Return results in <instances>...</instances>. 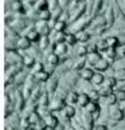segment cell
<instances>
[{"label":"cell","instance_id":"db71d44e","mask_svg":"<svg viewBox=\"0 0 125 130\" xmlns=\"http://www.w3.org/2000/svg\"><path fill=\"white\" fill-rule=\"evenodd\" d=\"M108 55H109L110 58H116V48H110V50H108Z\"/></svg>","mask_w":125,"mask_h":130},{"label":"cell","instance_id":"5b68a950","mask_svg":"<svg viewBox=\"0 0 125 130\" xmlns=\"http://www.w3.org/2000/svg\"><path fill=\"white\" fill-rule=\"evenodd\" d=\"M105 23H106V19H105L104 16H101V15H95V18L93 19V22L90 23V24H92V27H93V28H98V27L105 26Z\"/></svg>","mask_w":125,"mask_h":130},{"label":"cell","instance_id":"816d5d0a","mask_svg":"<svg viewBox=\"0 0 125 130\" xmlns=\"http://www.w3.org/2000/svg\"><path fill=\"white\" fill-rule=\"evenodd\" d=\"M57 2H58V0H47V3H49V6L51 7V9H55L57 7Z\"/></svg>","mask_w":125,"mask_h":130},{"label":"cell","instance_id":"d6a6232c","mask_svg":"<svg viewBox=\"0 0 125 130\" xmlns=\"http://www.w3.org/2000/svg\"><path fill=\"white\" fill-rule=\"evenodd\" d=\"M114 97H116V99H118V101H125V90H122V89L117 90Z\"/></svg>","mask_w":125,"mask_h":130},{"label":"cell","instance_id":"6125c7cd","mask_svg":"<svg viewBox=\"0 0 125 130\" xmlns=\"http://www.w3.org/2000/svg\"><path fill=\"white\" fill-rule=\"evenodd\" d=\"M121 52H122V55H125V43L121 46Z\"/></svg>","mask_w":125,"mask_h":130},{"label":"cell","instance_id":"d6986e66","mask_svg":"<svg viewBox=\"0 0 125 130\" xmlns=\"http://www.w3.org/2000/svg\"><path fill=\"white\" fill-rule=\"evenodd\" d=\"M11 7H12L13 11H16V12H23V3L20 2V0H15V2H12Z\"/></svg>","mask_w":125,"mask_h":130},{"label":"cell","instance_id":"d590c367","mask_svg":"<svg viewBox=\"0 0 125 130\" xmlns=\"http://www.w3.org/2000/svg\"><path fill=\"white\" fill-rule=\"evenodd\" d=\"M55 40L58 42V43H62L63 40H66V34L62 31V32H57V35H55Z\"/></svg>","mask_w":125,"mask_h":130},{"label":"cell","instance_id":"11a10c76","mask_svg":"<svg viewBox=\"0 0 125 130\" xmlns=\"http://www.w3.org/2000/svg\"><path fill=\"white\" fill-rule=\"evenodd\" d=\"M58 3H59V7H66L70 2L69 0H58Z\"/></svg>","mask_w":125,"mask_h":130},{"label":"cell","instance_id":"60d3db41","mask_svg":"<svg viewBox=\"0 0 125 130\" xmlns=\"http://www.w3.org/2000/svg\"><path fill=\"white\" fill-rule=\"evenodd\" d=\"M100 59H101L100 55H98V54H95V52H94V54H90V56H89L90 63H93V64H95V63H97V62H98Z\"/></svg>","mask_w":125,"mask_h":130},{"label":"cell","instance_id":"e575fe53","mask_svg":"<svg viewBox=\"0 0 125 130\" xmlns=\"http://www.w3.org/2000/svg\"><path fill=\"white\" fill-rule=\"evenodd\" d=\"M62 13H63V12H62V7H57L55 9H52V18H54V19H59V16L62 15Z\"/></svg>","mask_w":125,"mask_h":130},{"label":"cell","instance_id":"4fadbf2b","mask_svg":"<svg viewBox=\"0 0 125 130\" xmlns=\"http://www.w3.org/2000/svg\"><path fill=\"white\" fill-rule=\"evenodd\" d=\"M47 6H49V3H47V0H39L36 4H35V9L38 12H42V11H46L47 9Z\"/></svg>","mask_w":125,"mask_h":130},{"label":"cell","instance_id":"d4e9b609","mask_svg":"<svg viewBox=\"0 0 125 130\" xmlns=\"http://www.w3.org/2000/svg\"><path fill=\"white\" fill-rule=\"evenodd\" d=\"M51 107H52V110H61L62 107H63V102H62V99H58V98H57L54 102H52Z\"/></svg>","mask_w":125,"mask_h":130},{"label":"cell","instance_id":"8992f818","mask_svg":"<svg viewBox=\"0 0 125 130\" xmlns=\"http://www.w3.org/2000/svg\"><path fill=\"white\" fill-rule=\"evenodd\" d=\"M105 19H106V28L112 27L114 23V13H113V7H109L106 11V15H105Z\"/></svg>","mask_w":125,"mask_h":130},{"label":"cell","instance_id":"603a6c76","mask_svg":"<svg viewBox=\"0 0 125 130\" xmlns=\"http://www.w3.org/2000/svg\"><path fill=\"white\" fill-rule=\"evenodd\" d=\"M78 97L79 95H77L75 93H69L67 97H66V99H67L69 103H75V102H78Z\"/></svg>","mask_w":125,"mask_h":130},{"label":"cell","instance_id":"8d00e7d4","mask_svg":"<svg viewBox=\"0 0 125 130\" xmlns=\"http://www.w3.org/2000/svg\"><path fill=\"white\" fill-rule=\"evenodd\" d=\"M93 83H95V85H100V83H102V80H104V76L101 75V74H94V76H93Z\"/></svg>","mask_w":125,"mask_h":130},{"label":"cell","instance_id":"c3c4849f","mask_svg":"<svg viewBox=\"0 0 125 130\" xmlns=\"http://www.w3.org/2000/svg\"><path fill=\"white\" fill-rule=\"evenodd\" d=\"M106 80V83L109 85V87H112V86H116V79L112 78V76H109V78H105Z\"/></svg>","mask_w":125,"mask_h":130},{"label":"cell","instance_id":"91938a15","mask_svg":"<svg viewBox=\"0 0 125 130\" xmlns=\"http://www.w3.org/2000/svg\"><path fill=\"white\" fill-rule=\"evenodd\" d=\"M92 118L93 119H97L98 118V110H97V111H94V113H92Z\"/></svg>","mask_w":125,"mask_h":130},{"label":"cell","instance_id":"277c9868","mask_svg":"<svg viewBox=\"0 0 125 130\" xmlns=\"http://www.w3.org/2000/svg\"><path fill=\"white\" fill-rule=\"evenodd\" d=\"M11 28H15V31H22L23 28H24L26 26H27V23H26V20H19V19H15V20H11V23L8 24Z\"/></svg>","mask_w":125,"mask_h":130},{"label":"cell","instance_id":"484cf974","mask_svg":"<svg viewBox=\"0 0 125 130\" xmlns=\"http://www.w3.org/2000/svg\"><path fill=\"white\" fill-rule=\"evenodd\" d=\"M97 47H98L101 51H108V50H109V44H108L106 40H100V42L97 43Z\"/></svg>","mask_w":125,"mask_h":130},{"label":"cell","instance_id":"ee69618b","mask_svg":"<svg viewBox=\"0 0 125 130\" xmlns=\"http://www.w3.org/2000/svg\"><path fill=\"white\" fill-rule=\"evenodd\" d=\"M85 52H88V48H85L84 46H79L78 48H77V55H78L79 58L85 55Z\"/></svg>","mask_w":125,"mask_h":130},{"label":"cell","instance_id":"6da1fadb","mask_svg":"<svg viewBox=\"0 0 125 130\" xmlns=\"http://www.w3.org/2000/svg\"><path fill=\"white\" fill-rule=\"evenodd\" d=\"M89 22H90L89 19H84V15H82V16L78 19V20H75V24L74 26H71L70 31L71 32H79V31H82V28L85 26H88Z\"/></svg>","mask_w":125,"mask_h":130},{"label":"cell","instance_id":"9f6ffc18","mask_svg":"<svg viewBox=\"0 0 125 130\" xmlns=\"http://www.w3.org/2000/svg\"><path fill=\"white\" fill-rule=\"evenodd\" d=\"M46 67H47V69H46V73L50 74V73H52V71H54V64H50V63H49Z\"/></svg>","mask_w":125,"mask_h":130},{"label":"cell","instance_id":"f5cc1de1","mask_svg":"<svg viewBox=\"0 0 125 130\" xmlns=\"http://www.w3.org/2000/svg\"><path fill=\"white\" fill-rule=\"evenodd\" d=\"M36 127H38V130H46V122H45V121L38 122V123H36Z\"/></svg>","mask_w":125,"mask_h":130},{"label":"cell","instance_id":"83f0119b","mask_svg":"<svg viewBox=\"0 0 125 130\" xmlns=\"http://www.w3.org/2000/svg\"><path fill=\"white\" fill-rule=\"evenodd\" d=\"M102 3H104V0H95L94 4H93V9H92V12H93V13H97V12L100 11L101 6H102Z\"/></svg>","mask_w":125,"mask_h":130},{"label":"cell","instance_id":"836d02e7","mask_svg":"<svg viewBox=\"0 0 125 130\" xmlns=\"http://www.w3.org/2000/svg\"><path fill=\"white\" fill-rule=\"evenodd\" d=\"M39 47L40 48H47L49 47V39H47V36H40V42H39Z\"/></svg>","mask_w":125,"mask_h":130},{"label":"cell","instance_id":"4dcf8cb0","mask_svg":"<svg viewBox=\"0 0 125 130\" xmlns=\"http://www.w3.org/2000/svg\"><path fill=\"white\" fill-rule=\"evenodd\" d=\"M65 23L63 22H59V20H57L55 22V24H54V28H55V31L57 32H62V31H63L65 30Z\"/></svg>","mask_w":125,"mask_h":130},{"label":"cell","instance_id":"9c48e42d","mask_svg":"<svg viewBox=\"0 0 125 130\" xmlns=\"http://www.w3.org/2000/svg\"><path fill=\"white\" fill-rule=\"evenodd\" d=\"M66 50H67V46L63 42L57 43V46H54V54H57V55H65Z\"/></svg>","mask_w":125,"mask_h":130},{"label":"cell","instance_id":"5bb4252c","mask_svg":"<svg viewBox=\"0 0 125 130\" xmlns=\"http://www.w3.org/2000/svg\"><path fill=\"white\" fill-rule=\"evenodd\" d=\"M26 36L30 40H38L39 39V32H38L35 28H31V30H28V32L26 34Z\"/></svg>","mask_w":125,"mask_h":130},{"label":"cell","instance_id":"7a4b0ae2","mask_svg":"<svg viewBox=\"0 0 125 130\" xmlns=\"http://www.w3.org/2000/svg\"><path fill=\"white\" fill-rule=\"evenodd\" d=\"M85 3H79L73 11H71V15H70V20H78V19L82 16V13L85 11Z\"/></svg>","mask_w":125,"mask_h":130},{"label":"cell","instance_id":"be15d7a7","mask_svg":"<svg viewBox=\"0 0 125 130\" xmlns=\"http://www.w3.org/2000/svg\"><path fill=\"white\" fill-rule=\"evenodd\" d=\"M120 2H121V3H120V6L125 8V0H120Z\"/></svg>","mask_w":125,"mask_h":130},{"label":"cell","instance_id":"94428289","mask_svg":"<svg viewBox=\"0 0 125 130\" xmlns=\"http://www.w3.org/2000/svg\"><path fill=\"white\" fill-rule=\"evenodd\" d=\"M38 2H39V0H26V3H28V4H34V3H38Z\"/></svg>","mask_w":125,"mask_h":130},{"label":"cell","instance_id":"003e7915","mask_svg":"<svg viewBox=\"0 0 125 130\" xmlns=\"http://www.w3.org/2000/svg\"><path fill=\"white\" fill-rule=\"evenodd\" d=\"M26 130H34V129H26Z\"/></svg>","mask_w":125,"mask_h":130},{"label":"cell","instance_id":"f6af8a7d","mask_svg":"<svg viewBox=\"0 0 125 130\" xmlns=\"http://www.w3.org/2000/svg\"><path fill=\"white\" fill-rule=\"evenodd\" d=\"M65 113H66V117H73V115L75 114V110L73 109V107H70V106H69V107H66L65 109Z\"/></svg>","mask_w":125,"mask_h":130},{"label":"cell","instance_id":"7402d4cb","mask_svg":"<svg viewBox=\"0 0 125 130\" xmlns=\"http://www.w3.org/2000/svg\"><path fill=\"white\" fill-rule=\"evenodd\" d=\"M35 78L38 80H47L49 79V73H46V71H39V73H36L35 74Z\"/></svg>","mask_w":125,"mask_h":130},{"label":"cell","instance_id":"6f0895ef","mask_svg":"<svg viewBox=\"0 0 125 130\" xmlns=\"http://www.w3.org/2000/svg\"><path fill=\"white\" fill-rule=\"evenodd\" d=\"M114 99H116V97H113V95H110V97H108V101H106V102L112 105V103H114Z\"/></svg>","mask_w":125,"mask_h":130},{"label":"cell","instance_id":"e0dca14e","mask_svg":"<svg viewBox=\"0 0 125 130\" xmlns=\"http://www.w3.org/2000/svg\"><path fill=\"white\" fill-rule=\"evenodd\" d=\"M106 42H108V44H109L110 48H116V47L120 44V42H118V39L116 36H109L106 39Z\"/></svg>","mask_w":125,"mask_h":130},{"label":"cell","instance_id":"52a82bcc","mask_svg":"<svg viewBox=\"0 0 125 130\" xmlns=\"http://www.w3.org/2000/svg\"><path fill=\"white\" fill-rule=\"evenodd\" d=\"M110 117L114 118L116 121H121L122 119V111L118 107H116V106H112V107H110Z\"/></svg>","mask_w":125,"mask_h":130},{"label":"cell","instance_id":"1f68e13d","mask_svg":"<svg viewBox=\"0 0 125 130\" xmlns=\"http://www.w3.org/2000/svg\"><path fill=\"white\" fill-rule=\"evenodd\" d=\"M84 64H85V58L81 56L79 59L74 63V69H75V70H79V69H82V67H84Z\"/></svg>","mask_w":125,"mask_h":130},{"label":"cell","instance_id":"ffe728a7","mask_svg":"<svg viewBox=\"0 0 125 130\" xmlns=\"http://www.w3.org/2000/svg\"><path fill=\"white\" fill-rule=\"evenodd\" d=\"M89 101H90V98H89V95H86V94H81L78 97V103L81 106H88Z\"/></svg>","mask_w":125,"mask_h":130},{"label":"cell","instance_id":"44dd1931","mask_svg":"<svg viewBox=\"0 0 125 130\" xmlns=\"http://www.w3.org/2000/svg\"><path fill=\"white\" fill-rule=\"evenodd\" d=\"M75 38H77V40H79V42H86V40L89 39V34L88 32H84V31H79L75 35Z\"/></svg>","mask_w":125,"mask_h":130},{"label":"cell","instance_id":"ac0fdd59","mask_svg":"<svg viewBox=\"0 0 125 130\" xmlns=\"http://www.w3.org/2000/svg\"><path fill=\"white\" fill-rule=\"evenodd\" d=\"M28 121H30V123H38L40 121L39 113H38V111H32L30 115H28Z\"/></svg>","mask_w":125,"mask_h":130},{"label":"cell","instance_id":"ba28073f","mask_svg":"<svg viewBox=\"0 0 125 130\" xmlns=\"http://www.w3.org/2000/svg\"><path fill=\"white\" fill-rule=\"evenodd\" d=\"M16 46L19 47V48H23V50H26V48H28V47L31 46V40L28 39L27 36H23V38H20V39L18 40Z\"/></svg>","mask_w":125,"mask_h":130},{"label":"cell","instance_id":"f907efd6","mask_svg":"<svg viewBox=\"0 0 125 130\" xmlns=\"http://www.w3.org/2000/svg\"><path fill=\"white\" fill-rule=\"evenodd\" d=\"M97 48H98V47L95 46V44H90V46L88 47V52H89V54H94Z\"/></svg>","mask_w":125,"mask_h":130},{"label":"cell","instance_id":"e7e4bbea","mask_svg":"<svg viewBox=\"0 0 125 130\" xmlns=\"http://www.w3.org/2000/svg\"><path fill=\"white\" fill-rule=\"evenodd\" d=\"M73 2H75V3H81V0H73Z\"/></svg>","mask_w":125,"mask_h":130},{"label":"cell","instance_id":"f1b7e54d","mask_svg":"<svg viewBox=\"0 0 125 130\" xmlns=\"http://www.w3.org/2000/svg\"><path fill=\"white\" fill-rule=\"evenodd\" d=\"M52 16V13L49 11V9H46V11H42L39 13V18L42 19V20H49V19Z\"/></svg>","mask_w":125,"mask_h":130},{"label":"cell","instance_id":"03108f58","mask_svg":"<svg viewBox=\"0 0 125 130\" xmlns=\"http://www.w3.org/2000/svg\"><path fill=\"white\" fill-rule=\"evenodd\" d=\"M46 130H54V129H52V127H49V129H46Z\"/></svg>","mask_w":125,"mask_h":130},{"label":"cell","instance_id":"7c38bea8","mask_svg":"<svg viewBox=\"0 0 125 130\" xmlns=\"http://www.w3.org/2000/svg\"><path fill=\"white\" fill-rule=\"evenodd\" d=\"M79 75L82 76V78H84L85 80L93 79V76H94V74H93V71L90 70V69H82V70H81V73H79Z\"/></svg>","mask_w":125,"mask_h":130},{"label":"cell","instance_id":"bcb514c9","mask_svg":"<svg viewBox=\"0 0 125 130\" xmlns=\"http://www.w3.org/2000/svg\"><path fill=\"white\" fill-rule=\"evenodd\" d=\"M12 109H13V106H12V103H11V101H7V103H6V115L11 114Z\"/></svg>","mask_w":125,"mask_h":130},{"label":"cell","instance_id":"8fae6325","mask_svg":"<svg viewBox=\"0 0 125 130\" xmlns=\"http://www.w3.org/2000/svg\"><path fill=\"white\" fill-rule=\"evenodd\" d=\"M77 76H78V74L75 73H73V71H70V73H67L66 74V82H67V85L69 86H73L74 83H75V80H77Z\"/></svg>","mask_w":125,"mask_h":130},{"label":"cell","instance_id":"74e56055","mask_svg":"<svg viewBox=\"0 0 125 130\" xmlns=\"http://www.w3.org/2000/svg\"><path fill=\"white\" fill-rule=\"evenodd\" d=\"M77 40V38L74 35H71V34H67L66 35V42H67V44H70V46H73L74 43Z\"/></svg>","mask_w":125,"mask_h":130},{"label":"cell","instance_id":"680465c9","mask_svg":"<svg viewBox=\"0 0 125 130\" xmlns=\"http://www.w3.org/2000/svg\"><path fill=\"white\" fill-rule=\"evenodd\" d=\"M95 130H106V126H105V125H98V126L95 127Z\"/></svg>","mask_w":125,"mask_h":130},{"label":"cell","instance_id":"ab89813d","mask_svg":"<svg viewBox=\"0 0 125 130\" xmlns=\"http://www.w3.org/2000/svg\"><path fill=\"white\" fill-rule=\"evenodd\" d=\"M23 60H24V66L26 67H31L34 64V58L32 56H24Z\"/></svg>","mask_w":125,"mask_h":130},{"label":"cell","instance_id":"b9f144b4","mask_svg":"<svg viewBox=\"0 0 125 130\" xmlns=\"http://www.w3.org/2000/svg\"><path fill=\"white\" fill-rule=\"evenodd\" d=\"M89 98H90V101H92V102L95 103V102L98 101V93H97V91H90Z\"/></svg>","mask_w":125,"mask_h":130},{"label":"cell","instance_id":"f546056e","mask_svg":"<svg viewBox=\"0 0 125 130\" xmlns=\"http://www.w3.org/2000/svg\"><path fill=\"white\" fill-rule=\"evenodd\" d=\"M47 60H49V63H50V64H54V66L59 62L58 55H57V54H51V55H49V56H47Z\"/></svg>","mask_w":125,"mask_h":130},{"label":"cell","instance_id":"681fc988","mask_svg":"<svg viewBox=\"0 0 125 130\" xmlns=\"http://www.w3.org/2000/svg\"><path fill=\"white\" fill-rule=\"evenodd\" d=\"M67 19H69V13H67V12H63V13H62V15L59 16L58 20H59V22H63V23H66Z\"/></svg>","mask_w":125,"mask_h":130},{"label":"cell","instance_id":"7bdbcfd3","mask_svg":"<svg viewBox=\"0 0 125 130\" xmlns=\"http://www.w3.org/2000/svg\"><path fill=\"white\" fill-rule=\"evenodd\" d=\"M101 94H102L104 97H110V95H112V89H110L109 86L108 87H104L102 90H101Z\"/></svg>","mask_w":125,"mask_h":130},{"label":"cell","instance_id":"4316f807","mask_svg":"<svg viewBox=\"0 0 125 130\" xmlns=\"http://www.w3.org/2000/svg\"><path fill=\"white\" fill-rule=\"evenodd\" d=\"M114 76L118 80H125V69H118L116 71V74H114Z\"/></svg>","mask_w":125,"mask_h":130},{"label":"cell","instance_id":"30bf717a","mask_svg":"<svg viewBox=\"0 0 125 130\" xmlns=\"http://www.w3.org/2000/svg\"><path fill=\"white\" fill-rule=\"evenodd\" d=\"M45 122H46V125H47L49 127H52V129H54V127H57V125H58V119H57L54 115L47 114V117H46V121H45Z\"/></svg>","mask_w":125,"mask_h":130},{"label":"cell","instance_id":"2e32d148","mask_svg":"<svg viewBox=\"0 0 125 130\" xmlns=\"http://www.w3.org/2000/svg\"><path fill=\"white\" fill-rule=\"evenodd\" d=\"M94 67H95L97 70H106V69H108V62L105 60L104 58H101L97 63L94 64Z\"/></svg>","mask_w":125,"mask_h":130},{"label":"cell","instance_id":"3957f363","mask_svg":"<svg viewBox=\"0 0 125 130\" xmlns=\"http://www.w3.org/2000/svg\"><path fill=\"white\" fill-rule=\"evenodd\" d=\"M35 30L40 34V36H47V35H49V31H50V26L46 24L45 20H42V22H38L36 23Z\"/></svg>","mask_w":125,"mask_h":130},{"label":"cell","instance_id":"f35d334b","mask_svg":"<svg viewBox=\"0 0 125 130\" xmlns=\"http://www.w3.org/2000/svg\"><path fill=\"white\" fill-rule=\"evenodd\" d=\"M86 107H88V111H89L90 114L94 113V111H97V110H98V106H97V103H94V102L89 103L88 106H86Z\"/></svg>","mask_w":125,"mask_h":130},{"label":"cell","instance_id":"cb8c5ba5","mask_svg":"<svg viewBox=\"0 0 125 130\" xmlns=\"http://www.w3.org/2000/svg\"><path fill=\"white\" fill-rule=\"evenodd\" d=\"M39 95H40V87L39 86H35V87H34V91L31 93V101H36L38 98H39Z\"/></svg>","mask_w":125,"mask_h":130},{"label":"cell","instance_id":"7dc6e473","mask_svg":"<svg viewBox=\"0 0 125 130\" xmlns=\"http://www.w3.org/2000/svg\"><path fill=\"white\" fill-rule=\"evenodd\" d=\"M39 99H40V101H39V102H40V106H45V107H46V105H47V94H46V93L42 94Z\"/></svg>","mask_w":125,"mask_h":130},{"label":"cell","instance_id":"9a60e30c","mask_svg":"<svg viewBox=\"0 0 125 130\" xmlns=\"http://www.w3.org/2000/svg\"><path fill=\"white\" fill-rule=\"evenodd\" d=\"M57 83H58V79H57V78H51L49 82H47V91H49V93L54 91L57 89Z\"/></svg>","mask_w":125,"mask_h":130}]
</instances>
